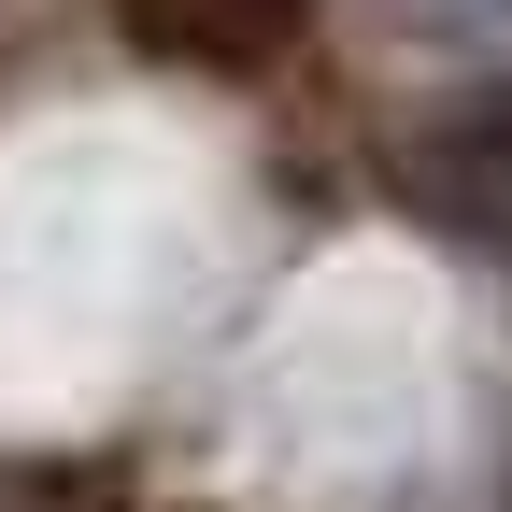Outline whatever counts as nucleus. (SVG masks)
<instances>
[{
	"mask_svg": "<svg viewBox=\"0 0 512 512\" xmlns=\"http://www.w3.org/2000/svg\"><path fill=\"white\" fill-rule=\"evenodd\" d=\"M413 15H427V29H498L512 0H413Z\"/></svg>",
	"mask_w": 512,
	"mask_h": 512,
	"instance_id": "f03ea898",
	"label": "nucleus"
},
{
	"mask_svg": "<svg viewBox=\"0 0 512 512\" xmlns=\"http://www.w3.org/2000/svg\"><path fill=\"white\" fill-rule=\"evenodd\" d=\"M128 29L157 57H214V72H256V57L299 43V0H128Z\"/></svg>",
	"mask_w": 512,
	"mask_h": 512,
	"instance_id": "f257e3e1",
	"label": "nucleus"
}]
</instances>
